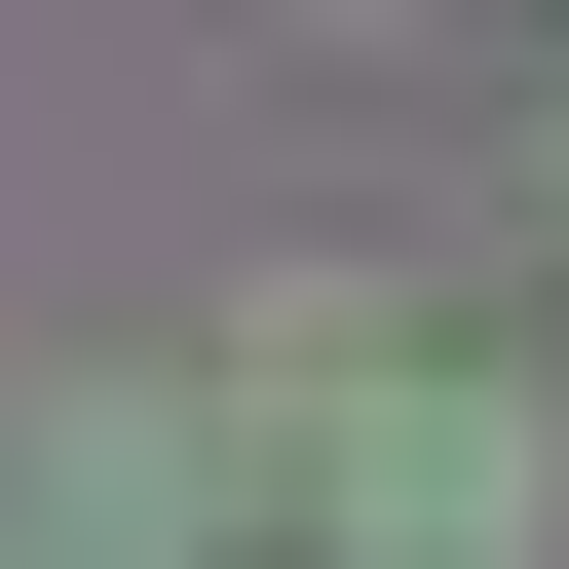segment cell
Here are the masks:
<instances>
[{
  "label": "cell",
  "instance_id": "1",
  "mask_svg": "<svg viewBox=\"0 0 569 569\" xmlns=\"http://www.w3.org/2000/svg\"><path fill=\"white\" fill-rule=\"evenodd\" d=\"M531 531H569L531 380H418V418H342V569H531Z\"/></svg>",
  "mask_w": 569,
  "mask_h": 569
}]
</instances>
